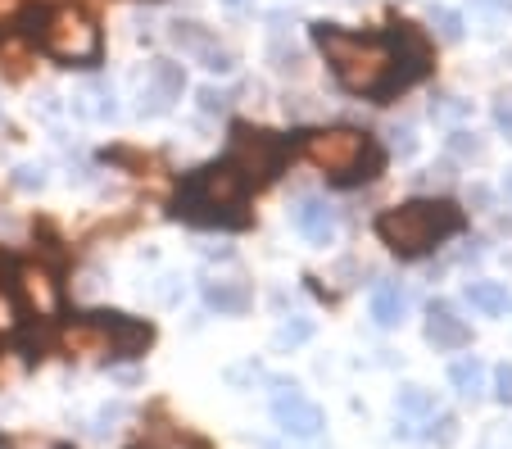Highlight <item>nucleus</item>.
Returning a JSON list of instances; mask_svg holds the SVG:
<instances>
[{
    "mask_svg": "<svg viewBox=\"0 0 512 449\" xmlns=\"http://www.w3.org/2000/svg\"><path fill=\"white\" fill-rule=\"evenodd\" d=\"M295 227H300L313 245H331L336 241V232H340V218H336V209H331L327 200L304 196L300 205H295Z\"/></svg>",
    "mask_w": 512,
    "mask_h": 449,
    "instance_id": "9b49d317",
    "label": "nucleus"
},
{
    "mask_svg": "<svg viewBox=\"0 0 512 449\" xmlns=\"http://www.w3.org/2000/svg\"><path fill=\"white\" fill-rule=\"evenodd\" d=\"M431 28L440 32V41H463V14L449 10V5H431Z\"/></svg>",
    "mask_w": 512,
    "mask_h": 449,
    "instance_id": "f3484780",
    "label": "nucleus"
},
{
    "mask_svg": "<svg viewBox=\"0 0 512 449\" xmlns=\"http://www.w3.org/2000/svg\"><path fill=\"white\" fill-rule=\"evenodd\" d=\"M182 87H186L182 64H173V59H155V64H150V87L141 91V118L164 114V109L182 96Z\"/></svg>",
    "mask_w": 512,
    "mask_h": 449,
    "instance_id": "1a4fd4ad",
    "label": "nucleus"
},
{
    "mask_svg": "<svg viewBox=\"0 0 512 449\" xmlns=\"http://www.w3.org/2000/svg\"><path fill=\"white\" fill-rule=\"evenodd\" d=\"M14 186H19V191H41V186H46V168L41 164H19L14 168Z\"/></svg>",
    "mask_w": 512,
    "mask_h": 449,
    "instance_id": "412c9836",
    "label": "nucleus"
},
{
    "mask_svg": "<svg viewBox=\"0 0 512 449\" xmlns=\"http://www.w3.org/2000/svg\"><path fill=\"white\" fill-rule=\"evenodd\" d=\"M41 46L64 64H91L100 55V32L82 10L64 5V10L41 14Z\"/></svg>",
    "mask_w": 512,
    "mask_h": 449,
    "instance_id": "423d86ee",
    "label": "nucleus"
},
{
    "mask_svg": "<svg viewBox=\"0 0 512 449\" xmlns=\"http://www.w3.org/2000/svg\"><path fill=\"white\" fill-rule=\"evenodd\" d=\"M245 200H250L245 177L227 159H218V164H204L195 173H186L182 191L173 200V214L195 227H245L250 223Z\"/></svg>",
    "mask_w": 512,
    "mask_h": 449,
    "instance_id": "f03ea898",
    "label": "nucleus"
},
{
    "mask_svg": "<svg viewBox=\"0 0 512 449\" xmlns=\"http://www.w3.org/2000/svg\"><path fill=\"white\" fill-rule=\"evenodd\" d=\"M173 41L186 50V55H195V59H200L204 50H213V37L200 28V23H182V19H177L173 23Z\"/></svg>",
    "mask_w": 512,
    "mask_h": 449,
    "instance_id": "dca6fc26",
    "label": "nucleus"
},
{
    "mask_svg": "<svg viewBox=\"0 0 512 449\" xmlns=\"http://www.w3.org/2000/svg\"><path fill=\"white\" fill-rule=\"evenodd\" d=\"M272 418H277V427L295 440H313L322 427H327V413H322L309 395L295 391V386H277V391H272Z\"/></svg>",
    "mask_w": 512,
    "mask_h": 449,
    "instance_id": "0eeeda50",
    "label": "nucleus"
},
{
    "mask_svg": "<svg viewBox=\"0 0 512 449\" xmlns=\"http://www.w3.org/2000/svg\"><path fill=\"white\" fill-rule=\"evenodd\" d=\"M449 381H454V391L463 395V400H476V395L485 391V363L476 359H458L454 368H449Z\"/></svg>",
    "mask_w": 512,
    "mask_h": 449,
    "instance_id": "4468645a",
    "label": "nucleus"
},
{
    "mask_svg": "<svg viewBox=\"0 0 512 449\" xmlns=\"http://www.w3.org/2000/svg\"><path fill=\"white\" fill-rule=\"evenodd\" d=\"M503 196L512 200V168H508V177H503Z\"/></svg>",
    "mask_w": 512,
    "mask_h": 449,
    "instance_id": "bb28decb",
    "label": "nucleus"
},
{
    "mask_svg": "<svg viewBox=\"0 0 512 449\" xmlns=\"http://www.w3.org/2000/svg\"><path fill=\"white\" fill-rule=\"evenodd\" d=\"M454 150H458V155H476V150H481V146H476V141L472 137H467V132H454Z\"/></svg>",
    "mask_w": 512,
    "mask_h": 449,
    "instance_id": "a878e982",
    "label": "nucleus"
},
{
    "mask_svg": "<svg viewBox=\"0 0 512 449\" xmlns=\"http://www.w3.org/2000/svg\"><path fill=\"white\" fill-rule=\"evenodd\" d=\"M223 5H232V10H241V5H245V0H223Z\"/></svg>",
    "mask_w": 512,
    "mask_h": 449,
    "instance_id": "cd10ccee",
    "label": "nucleus"
},
{
    "mask_svg": "<svg viewBox=\"0 0 512 449\" xmlns=\"http://www.w3.org/2000/svg\"><path fill=\"white\" fill-rule=\"evenodd\" d=\"M55 449H73V445H55Z\"/></svg>",
    "mask_w": 512,
    "mask_h": 449,
    "instance_id": "c85d7f7f",
    "label": "nucleus"
},
{
    "mask_svg": "<svg viewBox=\"0 0 512 449\" xmlns=\"http://www.w3.org/2000/svg\"><path fill=\"white\" fill-rule=\"evenodd\" d=\"M404 318H408V291L399 282H381L372 291V323L381 332H395V327H404Z\"/></svg>",
    "mask_w": 512,
    "mask_h": 449,
    "instance_id": "f8f14e48",
    "label": "nucleus"
},
{
    "mask_svg": "<svg viewBox=\"0 0 512 449\" xmlns=\"http://www.w3.org/2000/svg\"><path fill=\"white\" fill-rule=\"evenodd\" d=\"M494 123H499V132L512 141V96H499V100H494Z\"/></svg>",
    "mask_w": 512,
    "mask_h": 449,
    "instance_id": "b1692460",
    "label": "nucleus"
},
{
    "mask_svg": "<svg viewBox=\"0 0 512 449\" xmlns=\"http://www.w3.org/2000/svg\"><path fill=\"white\" fill-rule=\"evenodd\" d=\"M5 268H10V291L19 295L37 318H50V313L59 309V286L46 268H32V264L19 268V264H10V259H5Z\"/></svg>",
    "mask_w": 512,
    "mask_h": 449,
    "instance_id": "6e6552de",
    "label": "nucleus"
},
{
    "mask_svg": "<svg viewBox=\"0 0 512 449\" xmlns=\"http://www.w3.org/2000/svg\"><path fill=\"white\" fill-rule=\"evenodd\" d=\"M204 304L218 313H245L250 309V286L245 282H204Z\"/></svg>",
    "mask_w": 512,
    "mask_h": 449,
    "instance_id": "ddd939ff",
    "label": "nucleus"
},
{
    "mask_svg": "<svg viewBox=\"0 0 512 449\" xmlns=\"http://www.w3.org/2000/svg\"><path fill=\"white\" fill-rule=\"evenodd\" d=\"M200 109L204 114H218V109H227V96L223 91H213V87H204L200 91Z\"/></svg>",
    "mask_w": 512,
    "mask_h": 449,
    "instance_id": "393cba45",
    "label": "nucleus"
},
{
    "mask_svg": "<svg viewBox=\"0 0 512 449\" xmlns=\"http://www.w3.org/2000/svg\"><path fill=\"white\" fill-rule=\"evenodd\" d=\"M463 223L467 218L454 200H408V205L386 209V214L377 218V236L399 259H417V254L435 250L440 241L458 236Z\"/></svg>",
    "mask_w": 512,
    "mask_h": 449,
    "instance_id": "7ed1b4c3",
    "label": "nucleus"
},
{
    "mask_svg": "<svg viewBox=\"0 0 512 449\" xmlns=\"http://www.w3.org/2000/svg\"><path fill=\"white\" fill-rule=\"evenodd\" d=\"M309 336H313V323L309 318H295V323H286L277 332V350H286V345H304Z\"/></svg>",
    "mask_w": 512,
    "mask_h": 449,
    "instance_id": "aec40b11",
    "label": "nucleus"
},
{
    "mask_svg": "<svg viewBox=\"0 0 512 449\" xmlns=\"http://www.w3.org/2000/svg\"><path fill=\"white\" fill-rule=\"evenodd\" d=\"M313 41L322 46L331 73L340 78V87L354 96H395L399 87V69H395V50L381 37H358L345 32L336 23H313Z\"/></svg>",
    "mask_w": 512,
    "mask_h": 449,
    "instance_id": "f257e3e1",
    "label": "nucleus"
},
{
    "mask_svg": "<svg viewBox=\"0 0 512 449\" xmlns=\"http://www.w3.org/2000/svg\"><path fill=\"white\" fill-rule=\"evenodd\" d=\"M426 341H431L435 350H463V345L472 341V332H467V323L445 300H435L431 309H426Z\"/></svg>",
    "mask_w": 512,
    "mask_h": 449,
    "instance_id": "9d476101",
    "label": "nucleus"
},
{
    "mask_svg": "<svg viewBox=\"0 0 512 449\" xmlns=\"http://www.w3.org/2000/svg\"><path fill=\"white\" fill-rule=\"evenodd\" d=\"M286 137L268 132V127L254 123H236L232 127V146H227V164L245 177V186H268L277 182V173L286 168Z\"/></svg>",
    "mask_w": 512,
    "mask_h": 449,
    "instance_id": "39448f33",
    "label": "nucleus"
},
{
    "mask_svg": "<svg viewBox=\"0 0 512 449\" xmlns=\"http://www.w3.org/2000/svg\"><path fill=\"white\" fill-rule=\"evenodd\" d=\"M426 440H431V445H454V440H458V418H449V413L431 418V431H426Z\"/></svg>",
    "mask_w": 512,
    "mask_h": 449,
    "instance_id": "6ab92c4d",
    "label": "nucleus"
},
{
    "mask_svg": "<svg viewBox=\"0 0 512 449\" xmlns=\"http://www.w3.org/2000/svg\"><path fill=\"white\" fill-rule=\"evenodd\" d=\"M494 400L512 404V363H499V368H494Z\"/></svg>",
    "mask_w": 512,
    "mask_h": 449,
    "instance_id": "5701e85b",
    "label": "nucleus"
},
{
    "mask_svg": "<svg viewBox=\"0 0 512 449\" xmlns=\"http://www.w3.org/2000/svg\"><path fill=\"white\" fill-rule=\"evenodd\" d=\"M399 413H413V418L435 413V395L426 391V386H404V391H399Z\"/></svg>",
    "mask_w": 512,
    "mask_h": 449,
    "instance_id": "a211bd4d",
    "label": "nucleus"
},
{
    "mask_svg": "<svg viewBox=\"0 0 512 449\" xmlns=\"http://www.w3.org/2000/svg\"><path fill=\"white\" fill-rule=\"evenodd\" d=\"M467 300H472V309H481L485 318H499V313H508V304H512L499 282H472L467 286Z\"/></svg>",
    "mask_w": 512,
    "mask_h": 449,
    "instance_id": "2eb2a0df",
    "label": "nucleus"
},
{
    "mask_svg": "<svg viewBox=\"0 0 512 449\" xmlns=\"http://www.w3.org/2000/svg\"><path fill=\"white\" fill-rule=\"evenodd\" d=\"M304 155L331 173L340 186H358V182H372V177L386 168V150L377 146L372 137L354 132V127H331V132H309L304 141Z\"/></svg>",
    "mask_w": 512,
    "mask_h": 449,
    "instance_id": "20e7f679",
    "label": "nucleus"
},
{
    "mask_svg": "<svg viewBox=\"0 0 512 449\" xmlns=\"http://www.w3.org/2000/svg\"><path fill=\"white\" fill-rule=\"evenodd\" d=\"M200 64L209 73H232L236 69V59H232V50H223V46H213V50H204L200 55Z\"/></svg>",
    "mask_w": 512,
    "mask_h": 449,
    "instance_id": "4be33fe9",
    "label": "nucleus"
}]
</instances>
